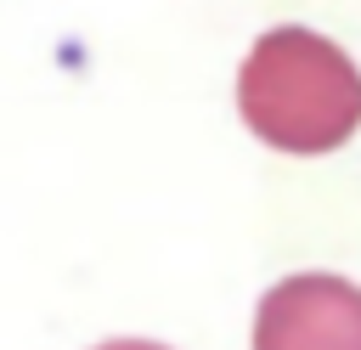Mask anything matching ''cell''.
<instances>
[{"label":"cell","instance_id":"obj_2","mask_svg":"<svg viewBox=\"0 0 361 350\" xmlns=\"http://www.w3.org/2000/svg\"><path fill=\"white\" fill-rule=\"evenodd\" d=\"M254 350H361V288L333 271H293L254 310Z\"/></svg>","mask_w":361,"mask_h":350},{"label":"cell","instance_id":"obj_1","mask_svg":"<svg viewBox=\"0 0 361 350\" xmlns=\"http://www.w3.org/2000/svg\"><path fill=\"white\" fill-rule=\"evenodd\" d=\"M243 124L282 152H333L361 130V68L316 28H271L237 73Z\"/></svg>","mask_w":361,"mask_h":350},{"label":"cell","instance_id":"obj_3","mask_svg":"<svg viewBox=\"0 0 361 350\" xmlns=\"http://www.w3.org/2000/svg\"><path fill=\"white\" fill-rule=\"evenodd\" d=\"M96 350H169V344H152V339H107Z\"/></svg>","mask_w":361,"mask_h":350}]
</instances>
